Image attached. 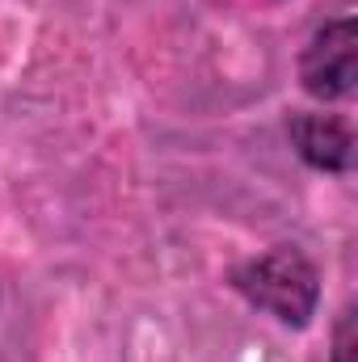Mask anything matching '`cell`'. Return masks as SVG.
<instances>
[{
	"instance_id": "3",
	"label": "cell",
	"mask_w": 358,
	"mask_h": 362,
	"mask_svg": "<svg viewBox=\"0 0 358 362\" xmlns=\"http://www.w3.org/2000/svg\"><path fill=\"white\" fill-rule=\"evenodd\" d=\"M287 135L308 169H316V173H350L354 169V131L346 118L299 110L287 118Z\"/></svg>"
},
{
	"instance_id": "4",
	"label": "cell",
	"mask_w": 358,
	"mask_h": 362,
	"mask_svg": "<svg viewBox=\"0 0 358 362\" xmlns=\"http://www.w3.org/2000/svg\"><path fill=\"white\" fill-rule=\"evenodd\" d=\"M358 358V329H354V303L342 308L337 325H333V350H329V362H354Z\"/></svg>"
},
{
	"instance_id": "2",
	"label": "cell",
	"mask_w": 358,
	"mask_h": 362,
	"mask_svg": "<svg viewBox=\"0 0 358 362\" xmlns=\"http://www.w3.org/2000/svg\"><path fill=\"white\" fill-rule=\"evenodd\" d=\"M299 85L316 101H346L358 89V21L342 17L312 34L299 55Z\"/></svg>"
},
{
	"instance_id": "1",
	"label": "cell",
	"mask_w": 358,
	"mask_h": 362,
	"mask_svg": "<svg viewBox=\"0 0 358 362\" xmlns=\"http://www.w3.org/2000/svg\"><path fill=\"white\" fill-rule=\"evenodd\" d=\"M228 282L258 312H266L278 325H291V329H308L312 316H316V303H321L316 266L295 245H278L262 257H249V262L232 266Z\"/></svg>"
}]
</instances>
